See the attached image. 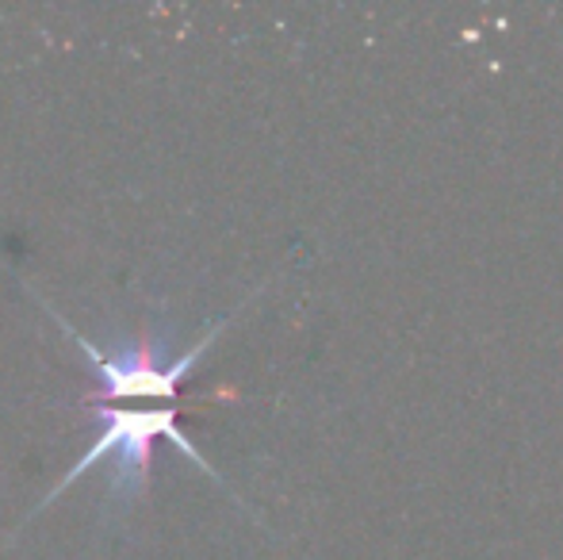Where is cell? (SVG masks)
<instances>
[{
	"mask_svg": "<svg viewBox=\"0 0 563 560\" xmlns=\"http://www.w3.org/2000/svg\"><path fill=\"white\" fill-rule=\"evenodd\" d=\"M89 415L100 422L97 441L85 449L81 461H77L74 469L66 472V480H62V484L54 487V492L46 495L38 507H46V503L58 499V495L66 492V487L74 484L81 472L97 469L104 457H112V503L123 507V503L139 499V495L146 492V484H150V449H154L157 433H165L169 441H177V446L185 449V453L192 457L200 469H208V461H203V457L185 441V433L177 430L180 407H173V404L123 407V404H104V399H100V404L89 407Z\"/></svg>",
	"mask_w": 563,
	"mask_h": 560,
	"instance_id": "cell-1",
	"label": "cell"
}]
</instances>
